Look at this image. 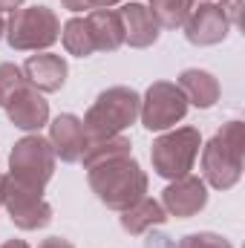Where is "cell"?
Wrapping results in <instances>:
<instances>
[{
	"label": "cell",
	"instance_id": "obj_1",
	"mask_svg": "<svg viewBox=\"0 0 245 248\" xmlns=\"http://www.w3.org/2000/svg\"><path fill=\"white\" fill-rule=\"evenodd\" d=\"M199 156H202V182L214 190H231L243 179L245 124L240 119L225 122L208 144H202Z\"/></svg>",
	"mask_w": 245,
	"mask_h": 248
},
{
	"label": "cell",
	"instance_id": "obj_2",
	"mask_svg": "<svg viewBox=\"0 0 245 248\" xmlns=\"http://www.w3.org/2000/svg\"><path fill=\"white\" fill-rule=\"evenodd\" d=\"M87 182L101 205H107L110 211H119V214L127 211L130 205H136L141 196H147V173L141 170V165L133 156L90 168Z\"/></svg>",
	"mask_w": 245,
	"mask_h": 248
},
{
	"label": "cell",
	"instance_id": "obj_3",
	"mask_svg": "<svg viewBox=\"0 0 245 248\" xmlns=\"http://www.w3.org/2000/svg\"><path fill=\"white\" fill-rule=\"evenodd\" d=\"M141 110V95L133 87H107L98 93V98L90 104L84 113V133L87 139H107V136H122L127 127L138 122Z\"/></svg>",
	"mask_w": 245,
	"mask_h": 248
},
{
	"label": "cell",
	"instance_id": "obj_4",
	"mask_svg": "<svg viewBox=\"0 0 245 248\" xmlns=\"http://www.w3.org/2000/svg\"><path fill=\"white\" fill-rule=\"evenodd\" d=\"M3 38L15 52H49L61 41V17L49 6H20L9 15Z\"/></svg>",
	"mask_w": 245,
	"mask_h": 248
},
{
	"label": "cell",
	"instance_id": "obj_5",
	"mask_svg": "<svg viewBox=\"0 0 245 248\" xmlns=\"http://www.w3.org/2000/svg\"><path fill=\"white\" fill-rule=\"evenodd\" d=\"M199 150H202V133L196 127H173V130H165L159 139H153L150 144V162H153V170L173 182L179 176H187L199 159Z\"/></svg>",
	"mask_w": 245,
	"mask_h": 248
},
{
	"label": "cell",
	"instance_id": "obj_6",
	"mask_svg": "<svg viewBox=\"0 0 245 248\" xmlns=\"http://www.w3.org/2000/svg\"><path fill=\"white\" fill-rule=\"evenodd\" d=\"M55 150L49 139H44L41 133H26L23 139L15 141L9 153V176L38 190L49 185V179L55 176Z\"/></svg>",
	"mask_w": 245,
	"mask_h": 248
},
{
	"label": "cell",
	"instance_id": "obj_7",
	"mask_svg": "<svg viewBox=\"0 0 245 248\" xmlns=\"http://www.w3.org/2000/svg\"><path fill=\"white\" fill-rule=\"evenodd\" d=\"M184 116H187V101L173 81H153L144 90L138 110V122L144 124V130L150 133L173 130Z\"/></svg>",
	"mask_w": 245,
	"mask_h": 248
},
{
	"label": "cell",
	"instance_id": "obj_8",
	"mask_svg": "<svg viewBox=\"0 0 245 248\" xmlns=\"http://www.w3.org/2000/svg\"><path fill=\"white\" fill-rule=\"evenodd\" d=\"M3 208L9 211L12 225L20 231H41L52 222V205L44 199V190L23 185L12 176H6Z\"/></svg>",
	"mask_w": 245,
	"mask_h": 248
},
{
	"label": "cell",
	"instance_id": "obj_9",
	"mask_svg": "<svg viewBox=\"0 0 245 248\" xmlns=\"http://www.w3.org/2000/svg\"><path fill=\"white\" fill-rule=\"evenodd\" d=\"M187 44L193 46H216L228 38L231 23L225 17V12L219 9V3L214 0H199V6H193L187 23L182 26Z\"/></svg>",
	"mask_w": 245,
	"mask_h": 248
},
{
	"label": "cell",
	"instance_id": "obj_10",
	"mask_svg": "<svg viewBox=\"0 0 245 248\" xmlns=\"http://www.w3.org/2000/svg\"><path fill=\"white\" fill-rule=\"evenodd\" d=\"M162 208L168 217H176V219H190L196 217L199 211H205L208 205V185L202 182V176H179L173 179L170 185L162 190Z\"/></svg>",
	"mask_w": 245,
	"mask_h": 248
},
{
	"label": "cell",
	"instance_id": "obj_11",
	"mask_svg": "<svg viewBox=\"0 0 245 248\" xmlns=\"http://www.w3.org/2000/svg\"><path fill=\"white\" fill-rule=\"evenodd\" d=\"M3 110H6L9 122L23 133H41L49 124V101L44 98V93L32 90L29 84L20 93H15Z\"/></svg>",
	"mask_w": 245,
	"mask_h": 248
},
{
	"label": "cell",
	"instance_id": "obj_12",
	"mask_svg": "<svg viewBox=\"0 0 245 248\" xmlns=\"http://www.w3.org/2000/svg\"><path fill=\"white\" fill-rule=\"evenodd\" d=\"M20 69H23L26 84H29L32 90L44 93V95H46V93H58V90H63L66 75H69V63H66V58L55 55V52H35V55L26 58V63H23Z\"/></svg>",
	"mask_w": 245,
	"mask_h": 248
},
{
	"label": "cell",
	"instance_id": "obj_13",
	"mask_svg": "<svg viewBox=\"0 0 245 248\" xmlns=\"http://www.w3.org/2000/svg\"><path fill=\"white\" fill-rule=\"evenodd\" d=\"M49 144L55 150V159H61L66 165H75L84 153L87 144V133L84 122L75 113H61L49 122Z\"/></svg>",
	"mask_w": 245,
	"mask_h": 248
},
{
	"label": "cell",
	"instance_id": "obj_14",
	"mask_svg": "<svg viewBox=\"0 0 245 248\" xmlns=\"http://www.w3.org/2000/svg\"><path fill=\"white\" fill-rule=\"evenodd\" d=\"M124 23V44L133 49H147L159 41L162 29L156 23V17L150 15V9L144 3H124L119 9Z\"/></svg>",
	"mask_w": 245,
	"mask_h": 248
},
{
	"label": "cell",
	"instance_id": "obj_15",
	"mask_svg": "<svg viewBox=\"0 0 245 248\" xmlns=\"http://www.w3.org/2000/svg\"><path fill=\"white\" fill-rule=\"evenodd\" d=\"M176 87L182 90L187 107H196V110H211L222 95L219 78L208 69H184L176 78Z\"/></svg>",
	"mask_w": 245,
	"mask_h": 248
},
{
	"label": "cell",
	"instance_id": "obj_16",
	"mask_svg": "<svg viewBox=\"0 0 245 248\" xmlns=\"http://www.w3.org/2000/svg\"><path fill=\"white\" fill-rule=\"evenodd\" d=\"M95 52H116L124 46V23L119 9H92L87 15Z\"/></svg>",
	"mask_w": 245,
	"mask_h": 248
},
{
	"label": "cell",
	"instance_id": "obj_17",
	"mask_svg": "<svg viewBox=\"0 0 245 248\" xmlns=\"http://www.w3.org/2000/svg\"><path fill=\"white\" fill-rule=\"evenodd\" d=\"M119 222H122V228L130 237H141V234H147L150 228L165 225V222H168V214H165V208H162L159 199L141 196L136 205H130L127 211H122Z\"/></svg>",
	"mask_w": 245,
	"mask_h": 248
},
{
	"label": "cell",
	"instance_id": "obj_18",
	"mask_svg": "<svg viewBox=\"0 0 245 248\" xmlns=\"http://www.w3.org/2000/svg\"><path fill=\"white\" fill-rule=\"evenodd\" d=\"M124 156H133V141H130V136L122 133V136H107V139H87L78 162L84 165V170H90V168H98L104 162H116Z\"/></svg>",
	"mask_w": 245,
	"mask_h": 248
},
{
	"label": "cell",
	"instance_id": "obj_19",
	"mask_svg": "<svg viewBox=\"0 0 245 248\" xmlns=\"http://www.w3.org/2000/svg\"><path fill=\"white\" fill-rule=\"evenodd\" d=\"M61 44H63V49H66V55H75V58H90L95 52V41H92L87 15L84 17H69L63 23L61 26Z\"/></svg>",
	"mask_w": 245,
	"mask_h": 248
},
{
	"label": "cell",
	"instance_id": "obj_20",
	"mask_svg": "<svg viewBox=\"0 0 245 248\" xmlns=\"http://www.w3.org/2000/svg\"><path fill=\"white\" fill-rule=\"evenodd\" d=\"M196 0H150V15L156 17L159 29H182L193 12Z\"/></svg>",
	"mask_w": 245,
	"mask_h": 248
},
{
	"label": "cell",
	"instance_id": "obj_21",
	"mask_svg": "<svg viewBox=\"0 0 245 248\" xmlns=\"http://www.w3.org/2000/svg\"><path fill=\"white\" fill-rule=\"evenodd\" d=\"M23 87H26L23 69L17 63H0V107H6L9 98L15 93H20Z\"/></svg>",
	"mask_w": 245,
	"mask_h": 248
},
{
	"label": "cell",
	"instance_id": "obj_22",
	"mask_svg": "<svg viewBox=\"0 0 245 248\" xmlns=\"http://www.w3.org/2000/svg\"><path fill=\"white\" fill-rule=\"evenodd\" d=\"M176 248H234L222 234H214V231H196V234H187L179 240Z\"/></svg>",
	"mask_w": 245,
	"mask_h": 248
},
{
	"label": "cell",
	"instance_id": "obj_23",
	"mask_svg": "<svg viewBox=\"0 0 245 248\" xmlns=\"http://www.w3.org/2000/svg\"><path fill=\"white\" fill-rule=\"evenodd\" d=\"M219 9L225 12L231 29H240V26H243V9H245L243 0H219Z\"/></svg>",
	"mask_w": 245,
	"mask_h": 248
},
{
	"label": "cell",
	"instance_id": "obj_24",
	"mask_svg": "<svg viewBox=\"0 0 245 248\" xmlns=\"http://www.w3.org/2000/svg\"><path fill=\"white\" fill-rule=\"evenodd\" d=\"M38 248H75L66 237H46V240H41Z\"/></svg>",
	"mask_w": 245,
	"mask_h": 248
},
{
	"label": "cell",
	"instance_id": "obj_25",
	"mask_svg": "<svg viewBox=\"0 0 245 248\" xmlns=\"http://www.w3.org/2000/svg\"><path fill=\"white\" fill-rule=\"evenodd\" d=\"M61 6L69 12H84V9H92V0H61Z\"/></svg>",
	"mask_w": 245,
	"mask_h": 248
},
{
	"label": "cell",
	"instance_id": "obj_26",
	"mask_svg": "<svg viewBox=\"0 0 245 248\" xmlns=\"http://www.w3.org/2000/svg\"><path fill=\"white\" fill-rule=\"evenodd\" d=\"M23 6V0H0V15L3 12H15V9H20Z\"/></svg>",
	"mask_w": 245,
	"mask_h": 248
},
{
	"label": "cell",
	"instance_id": "obj_27",
	"mask_svg": "<svg viewBox=\"0 0 245 248\" xmlns=\"http://www.w3.org/2000/svg\"><path fill=\"white\" fill-rule=\"evenodd\" d=\"M122 0H92V9H113V6H119Z\"/></svg>",
	"mask_w": 245,
	"mask_h": 248
},
{
	"label": "cell",
	"instance_id": "obj_28",
	"mask_svg": "<svg viewBox=\"0 0 245 248\" xmlns=\"http://www.w3.org/2000/svg\"><path fill=\"white\" fill-rule=\"evenodd\" d=\"M0 248H29V243L26 240H6Z\"/></svg>",
	"mask_w": 245,
	"mask_h": 248
},
{
	"label": "cell",
	"instance_id": "obj_29",
	"mask_svg": "<svg viewBox=\"0 0 245 248\" xmlns=\"http://www.w3.org/2000/svg\"><path fill=\"white\" fill-rule=\"evenodd\" d=\"M3 190H6V173H0V208H3Z\"/></svg>",
	"mask_w": 245,
	"mask_h": 248
},
{
	"label": "cell",
	"instance_id": "obj_30",
	"mask_svg": "<svg viewBox=\"0 0 245 248\" xmlns=\"http://www.w3.org/2000/svg\"><path fill=\"white\" fill-rule=\"evenodd\" d=\"M3 35H6V17L0 15V41H3Z\"/></svg>",
	"mask_w": 245,
	"mask_h": 248
},
{
	"label": "cell",
	"instance_id": "obj_31",
	"mask_svg": "<svg viewBox=\"0 0 245 248\" xmlns=\"http://www.w3.org/2000/svg\"><path fill=\"white\" fill-rule=\"evenodd\" d=\"M214 3H216V0H214Z\"/></svg>",
	"mask_w": 245,
	"mask_h": 248
}]
</instances>
